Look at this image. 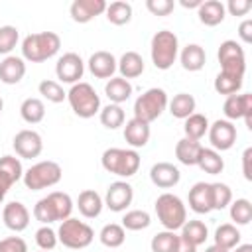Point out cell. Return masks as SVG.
I'll return each mask as SVG.
<instances>
[{
  "label": "cell",
  "instance_id": "6f0895ef",
  "mask_svg": "<svg viewBox=\"0 0 252 252\" xmlns=\"http://www.w3.org/2000/svg\"><path fill=\"white\" fill-rule=\"evenodd\" d=\"M205 252H230V250H224V248H220V246H217V244H211V246L205 248Z\"/></svg>",
  "mask_w": 252,
  "mask_h": 252
},
{
  "label": "cell",
  "instance_id": "7dc6e473",
  "mask_svg": "<svg viewBox=\"0 0 252 252\" xmlns=\"http://www.w3.org/2000/svg\"><path fill=\"white\" fill-rule=\"evenodd\" d=\"M33 219L37 220V222H41V224H51V222H57L55 220V215H53V209H51V205H49V201H47V197H43V199H39L35 205H33Z\"/></svg>",
  "mask_w": 252,
  "mask_h": 252
},
{
  "label": "cell",
  "instance_id": "4fadbf2b",
  "mask_svg": "<svg viewBox=\"0 0 252 252\" xmlns=\"http://www.w3.org/2000/svg\"><path fill=\"white\" fill-rule=\"evenodd\" d=\"M132 199H134L132 185L124 179H118L106 187L102 201H104V207H108L112 213H122L132 205Z\"/></svg>",
  "mask_w": 252,
  "mask_h": 252
},
{
  "label": "cell",
  "instance_id": "8fae6325",
  "mask_svg": "<svg viewBox=\"0 0 252 252\" xmlns=\"http://www.w3.org/2000/svg\"><path fill=\"white\" fill-rule=\"evenodd\" d=\"M55 75H57L59 83H67V85L81 83V79L85 75V61L81 59L79 53L67 51L55 63Z\"/></svg>",
  "mask_w": 252,
  "mask_h": 252
},
{
  "label": "cell",
  "instance_id": "4dcf8cb0",
  "mask_svg": "<svg viewBox=\"0 0 252 252\" xmlns=\"http://www.w3.org/2000/svg\"><path fill=\"white\" fill-rule=\"evenodd\" d=\"M213 238H215V244H217V246H220V248H224V250H232L234 246L240 244L242 234H240V230H238L236 224H232V222H222L220 226H217Z\"/></svg>",
  "mask_w": 252,
  "mask_h": 252
},
{
  "label": "cell",
  "instance_id": "603a6c76",
  "mask_svg": "<svg viewBox=\"0 0 252 252\" xmlns=\"http://www.w3.org/2000/svg\"><path fill=\"white\" fill-rule=\"evenodd\" d=\"M146 69V63L142 59V55L138 51H126L122 53V57L116 61V71L120 73L122 79L130 81V79H136L144 73Z\"/></svg>",
  "mask_w": 252,
  "mask_h": 252
},
{
  "label": "cell",
  "instance_id": "91938a15",
  "mask_svg": "<svg viewBox=\"0 0 252 252\" xmlns=\"http://www.w3.org/2000/svg\"><path fill=\"white\" fill-rule=\"evenodd\" d=\"M2 108H4V98L0 96V112H2Z\"/></svg>",
  "mask_w": 252,
  "mask_h": 252
},
{
  "label": "cell",
  "instance_id": "f6af8a7d",
  "mask_svg": "<svg viewBox=\"0 0 252 252\" xmlns=\"http://www.w3.org/2000/svg\"><path fill=\"white\" fill-rule=\"evenodd\" d=\"M20 41V32L16 26H0V55H10Z\"/></svg>",
  "mask_w": 252,
  "mask_h": 252
},
{
  "label": "cell",
  "instance_id": "ffe728a7",
  "mask_svg": "<svg viewBox=\"0 0 252 252\" xmlns=\"http://www.w3.org/2000/svg\"><path fill=\"white\" fill-rule=\"evenodd\" d=\"M187 201H189V209L197 215H207L213 211L211 207V183H205V181H197L191 189H189V195H187Z\"/></svg>",
  "mask_w": 252,
  "mask_h": 252
},
{
  "label": "cell",
  "instance_id": "d6a6232c",
  "mask_svg": "<svg viewBox=\"0 0 252 252\" xmlns=\"http://www.w3.org/2000/svg\"><path fill=\"white\" fill-rule=\"evenodd\" d=\"M20 116L28 124H39L45 118V104L37 96H30L20 104Z\"/></svg>",
  "mask_w": 252,
  "mask_h": 252
},
{
  "label": "cell",
  "instance_id": "bcb514c9",
  "mask_svg": "<svg viewBox=\"0 0 252 252\" xmlns=\"http://www.w3.org/2000/svg\"><path fill=\"white\" fill-rule=\"evenodd\" d=\"M57 230H53L49 224H41L35 230V244L39 246V250H47L51 252L57 246Z\"/></svg>",
  "mask_w": 252,
  "mask_h": 252
},
{
  "label": "cell",
  "instance_id": "44dd1931",
  "mask_svg": "<svg viewBox=\"0 0 252 252\" xmlns=\"http://www.w3.org/2000/svg\"><path fill=\"white\" fill-rule=\"evenodd\" d=\"M26 75V61L18 55H6L0 61V83L18 85Z\"/></svg>",
  "mask_w": 252,
  "mask_h": 252
},
{
  "label": "cell",
  "instance_id": "94428289",
  "mask_svg": "<svg viewBox=\"0 0 252 252\" xmlns=\"http://www.w3.org/2000/svg\"><path fill=\"white\" fill-rule=\"evenodd\" d=\"M39 252H47V250H39Z\"/></svg>",
  "mask_w": 252,
  "mask_h": 252
},
{
  "label": "cell",
  "instance_id": "7bdbcfd3",
  "mask_svg": "<svg viewBox=\"0 0 252 252\" xmlns=\"http://www.w3.org/2000/svg\"><path fill=\"white\" fill-rule=\"evenodd\" d=\"M230 201H232V191L226 183H220V181L211 183V207H213V211L226 209L230 205Z\"/></svg>",
  "mask_w": 252,
  "mask_h": 252
},
{
  "label": "cell",
  "instance_id": "f35d334b",
  "mask_svg": "<svg viewBox=\"0 0 252 252\" xmlns=\"http://www.w3.org/2000/svg\"><path fill=\"white\" fill-rule=\"evenodd\" d=\"M122 228L124 230H132V232H138V230H144L152 224V217L148 211H142V209H132V211H126L124 217H122Z\"/></svg>",
  "mask_w": 252,
  "mask_h": 252
},
{
  "label": "cell",
  "instance_id": "4316f807",
  "mask_svg": "<svg viewBox=\"0 0 252 252\" xmlns=\"http://www.w3.org/2000/svg\"><path fill=\"white\" fill-rule=\"evenodd\" d=\"M24 177L22 159L16 156H2L0 158V181L8 187H12L16 181Z\"/></svg>",
  "mask_w": 252,
  "mask_h": 252
},
{
  "label": "cell",
  "instance_id": "d6986e66",
  "mask_svg": "<svg viewBox=\"0 0 252 252\" xmlns=\"http://www.w3.org/2000/svg\"><path fill=\"white\" fill-rule=\"evenodd\" d=\"M150 136H152L150 124H146V122H142L134 116L124 122V140L132 150L144 148L150 142Z\"/></svg>",
  "mask_w": 252,
  "mask_h": 252
},
{
  "label": "cell",
  "instance_id": "f907efd6",
  "mask_svg": "<svg viewBox=\"0 0 252 252\" xmlns=\"http://www.w3.org/2000/svg\"><path fill=\"white\" fill-rule=\"evenodd\" d=\"M252 8L250 0H228V4H224V10L230 16H246Z\"/></svg>",
  "mask_w": 252,
  "mask_h": 252
},
{
  "label": "cell",
  "instance_id": "ab89813d",
  "mask_svg": "<svg viewBox=\"0 0 252 252\" xmlns=\"http://www.w3.org/2000/svg\"><path fill=\"white\" fill-rule=\"evenodd\" d=\"M242 79L244 77H236V75H228V73H219L215 77V91L219 94H224V96H230V94H238V91L242 89Z\"/></svg>",
  "mask_w": 252,
  "mask_h": 252
},
{
  "label": "cell",
  "instance_id": "60d3db41",
  "mask_svg": "<svg viewBox=\"0 0 252 252\" xmlns=\"http://www.w3.org/2000/svg\"><path fill=\"white\" fill-rule=\"evenodd\" d=\"M230 220H232V224H236V226H244V224H248L250 220H252V203L248 201V199H234V201H230Z\"/></svg>",
  "mask_w": 252,
  "mask_h": 252
},
{
  "label": "cell",
  "instance_id": "e0dca14e",
  "mask_svg": "<svg viewBox=\"0 0 252 252\" xmlns=\"http://www.w3.org/2000/svg\"><path fill=\"white\" fill-rule=\"evenodd\" d=\"M104 10H106L104 0H75L69 6V14L77 24H89L96 16L104 14Z\"/></svg>",
  "mask_w": 252,
  "mask_h": 252
},
{
  "label": "cell",
  "instance_id": "cb8c5ba5",
  "mask_svg": "<svg viewBox=\"0 0 252 252\" xmlns=\"http://www.w3.org/2000/svg\"><path fill=\"white\" fill-rule=\"evenodd\" d=\"M75 207L79 209V213H81L85 219H96V217L102 213L104 201H102V197H100L94 189H85V191L79 193Z\"/></svg>",
  "mask_w": 252,
  "mask_h": 252
},
{
  "label": "cell",
  "instance_id": "52a82bcc",
  "mask_svg": "<svg viewBox=\"0 0 252 252\" xmlns=\"http://www.w3.org/2000/svg\"><path fill=\"white\" fill-rule=\"evenodd\" d=\"M167 102H169L167 93L159 87H152L134 100V118L146 124H152L163 114V110L167 108Z\"/></svg>",
  "mask_w": 252,
  "mask_h": 252
},
{
  "label": "cell",
  "instance_id": "ee69618b",
  "mask_svg": "<svg viewBox=\"0 0 252 252\" xmlns=\"http://www.w3.org/2000/svg\"><path fill=\"white\" fill-rule=\"evenodd\" d=\"M177 238H179V234H175L173 230H161L152 236L150 248H152V252H175Z\"/></svg>",
  "mask_w": 252,
  "mask_h": 252
},
{
  "label": "cell",
  "instance_id": "ac0fdd59",
  "mask_svg": "<svg viewBox=\"0 0 252 252\" xmlns=\"http://www.w3.org/2000/svg\"><path fill=\"white\" fill-rule=\"evenodd\" d=\"M87 65H89V71H91L96 79H106V81H108V79H112L114 73H116V57H114L110 51H104V49L94 51V53L89 57Z\"/></svg>",
  "mask_w": 252,
  "mask_h": 252
},
{
  "label": "cell",
  "instance_id": "1f68e13d",
  "mask_svg": "<svg viewBox=\"0 0 252 252\" xmlns=\"http://www.w3.org/2000/svg\"><path fill=\"white\" fill-rule=\"evenodd\" d=\"M197 165H199L201 171H205L209 175H219L224 169V159L220 158V154L217 150L203 146V150L199 154V159H197Z\"/></svg>",
  "mask_w": 252,
  "mask_h": 252
},
{
  "label": "cell",
  "instance_id": "d4e9b609",
  "mask_svg": "<svg viewBox=\"0 0 252 252\" xmlns=\"http://www.w3.org/2000/svg\"><path fill=\"white\" fill-rule=\"evenodd\" d=\"M197 16H199V22L203 26L215 28V26L222 24L226 10H224V4L220 0H203V4L197 8Z\"/></svg>",
  "mask_w": 252,
  "mask_h": 252
},
{
  "label": "cell",
  "instance_id": "f546056e",
  "mask_svg": "<svg viewBox=\"0 0 252 252\" xmlns=\"http://www.w3.org/2000/svg\"><path fill=\"white\" fill-rule=\"evenodd\" d=\"M201 150H203L201 142L181 138V140L175 144V158H177V161L183 163V165H197V159H199Z\"/></svg>",
  "mask_w": 252,
  "mask_h": 252
},
{
  "label": "cell",
  "instance_id": "2e32d148",
  "mask_svg": "<svg viewBox=\"0 0 252 252\" xmlns=\"http://www.w3.org/2000/svg\"><path fill=\"white\" fill-rule=\"evenodd\" d=\"M150 179L159 189H171L181 181V171L169 161H158L150 167Z\"/></svg>",
  "mask_w": 252,
  "mask_h": 252
},
{
  "label": "cell",
  "instance_id": "680465c9",
  "mask_svg": "<svg viewBox=\"0 0 252 252\" xmlns=\"http://www.w3.org/2000/svg\"><path fill=\"white\" fill-rule=\"evenodd\" d=\"M8 191H10V187H8V185H4V183L0 181V203L4 201V197H6V193H8Z\"/></svg>",
  "mask_w": 252,
  "mask_h": 252
},
{
  "label": "cell",
  "instance_id": "7c38bea8",
  "mask_svg": "<svg viewBox=\"0 0 252 252\" xmlns=\"http://www.w3.org/2000/svg\"><path fill=\"white\" fill-rule=\"evenodd\" d=\"M222 112H224L226 120H230V122L242 118L246 128L252 130V94L250 93L226 96V100L222 104Z\"/></svg>",
  "mask_w": 252,
  "mask_h": 252
},
{
  "label": "cell",
  "instance_id": "f5cc1de1",
  "mask_svg": "<svg viewBox=\"0 0 252 252\" xmlns=\"http://www.w3.org/2000/svg\"><path fill=\"white\" fill-rule=\"evenodd\" d=\"M250 159H252V148H246L242 154V173L248 181H252V169H250Z\"/></svg>",
  "mask_w": 252,
  "mask_h": 252
},
{
  "label": "cell",
  "instance_id": "9c48e42d",
  "mask_svg": "<svg viewBox=\"0 0 252 252\" xmlns=\"http://www.w3.org/2000/svg\"><path fill=\"white\" fill-rule=\"evenodd\" d=\"M217 57H219L220 71L222 73L244 77V71H246V55H244V47L236 39H224L219 45Z\"/></svg>",
  "mask_w": 252,
  "mask_h": 252
},
{
  "label": "cell",
  "instance_id": "db71d44e",
  "mask_svg": "<svg viewBox=\"0 0 252 252\" xmlns=\"http://www.w3.org/2000/svg\"><path fill=\"white\" fill-rule=\"evenodd\" d=\"M175 252H197V246H195V244H191L189 240H185L183 236H179V238H177Z\"/></svg>",
  "mask_w": 252,
  "mask_h": 252
},
{
  "label": "cell",
  "instance_id": "816d5d0a",
  "mask_svg": "<svg viewBox=\"0 0 252 252\" xmlns=\"http://www.w3.org/2000/svg\"><path fill=\"white\" fill-rule=\"evenodd\" d=\"M238 37L242 43H250L252 41V20H242L238 26Z\"/></svg>",
  "mask_w": 252,
  "mask_h": 252
},
{
  "label": "cell",
  "instance_id": "e575fe53",
  "mask_svg": "<svg viewBox=\"0 0 252 252\" xmlns=\"http://www.w3.org/2000/svg\"><path fill=\"white\" fill-rule=\"evenodd\" d=\"M207 130H209V120L201 112H193L191 116H187L183 120V132H185V138L187 140L199 142L207 134Z\"/></svg>",
  "mask_w": 252,
  "mask_h": 252
},
{
  "label": "cell",
  "instance_id": "7402d4cb",
  "mask_svg": "<svg viewBox=\"0 0 252 252\" xmlns=\"http://www.w3.org/2000/svg\"><path fill=\"white\" fill-rule=\"evenodd\" d=\"M177 57H179L181 67H183L185 71H189V73L201 71V69L205 67V63H207V51H205V47H201L199 43H187V45L179 51Z\"/></svg>",
  "mask_w": 252,
  "mask_h": 252
},
{
  "label": "cell",
  "instance_id": "7a4b0ae2",
  "mask_svg": "<svg viewBox=\"0 0 252 252\" xmlns=\"http://www.w3.org/2000/svg\"><path fill=\"white\" fill-rule=\"evenodd\" d=\"M100 163L104 171L128 179L140 169V154L132 148H108L102 152Z\"/></svg>",
  "mask_w": 252,
  "mask_h": 252
},
{
  "label": "cell",
  "instance_id": "277c9868",
  "mask_svg": "<svg viewBox=\"0 0 252 252\" xmlns=\"http://www.w3.org/2000/svg\"><path fill=\"white\" fill-rule=\"evenodd\" d=\"M156 215H158V220L161 222L163 230H179L185 220H187V207L185 203L181 201V197L165 191L161 193L158 199H156Z\"/></svg>",
  "mask_w": 252,
  "mask_h": 252
},
{
  "label": "cell",
  "instance_id": "3957f363",
  "mask_svg": "<svg viewBox=\"0 0 252 252\" xmlns=\"http://www.w3.org/2000/svg\"><path fill=\"white\" fill-rule=\"evenodd\" d=\"M179 55V39L169 30H159L154 33L150 41V57L156 69L167 71L173 67Z\"/></svg>",
  "mask_w": 252,
  "mask_h": 252
},
{
  "label": "cell",
  "instance_id": "c3c4849f",
  "mask_svg": "<svg viewBox=\"0 0 252 252\" xmlns=\"http://www.w3.org/2000/svg\"><path fill=\"white\" fill-rule=\"evenodd\" d=\"M146 8L154 16H169L175 8L173 0H146Z\"/></svg>",
  "mask_w": 252,
  "mask_h": 252
},
{
  "label": "cell",
  "instance_id": "b9f144b4",
  "mask_svg": "<svg viewBox=\"0 0 252 252\" xmlns=\"http://www.w3.org/2000/svg\"><path fill=\"white\" fill-rule=\"evenodd\" d=\"M37 91L39 94L47 100V102H63L67 98V93L63 89V85L59 81H53V79H43L39 85H37Z\"/></svg>",
  "mask_w": 252,
  "mask_h": 252
},
{
  "label": "cell",
  "instance_id": "836d02e7",
  "mask_svg": "<svg viewBox=\"0 0 252 252\" xmlns=\"http://www.w3.org/2000/svg\"><path fill=\"white\" fill-rule=\"evenodd\" d=\"M179 230H181L179 236H183L185 240H189V242L195 244L197 248H199L201 244H205V240L209 238V228H207V224H205L203 220H199V219L185 220V224H183Z\"/></svg>",
  "mask_w": 252,
  "mask_h": 252
},
{
  "label": "cell",
  "instance_id": "30bf717a",
  "mask_svg": "<svg viewBox=\"0 0 252 252\" xmlns=\"http://www.w3.org/2000/svg\"><path fill=\"white\" fill-rule=\"evenodd\" d=\"M207 136H209L211 148L220 154V152L230 150V148L236 144L238 132H236L234 122H230V120H226V118H222V120L219 118V120H215L213 124H209Z\"/></svg>",
  "mask_w": 252,
  "mask_h": 252
},
{
  "label": "cell",
  "instance_id": "11a10c76",
  "mask_svg": "<svg viewBox=\"0 0 252 252\" xmlns=\"http://www.w3.org/2000/svg\"><path fill=\"white\" fill-rule=\"evenodd\" d=\"M203 4V0H179V6H183V8H187V10H191V8H199Z\"/></svg>",
  "mask_w": 252,
  "mask_h": 252
},
{
  "label": "cell",
  "instance_id": "ba28073f",
  "mask_svg": "<svg viewBox=\"0 0 252 252\" xmlns=\"http://www.w3.org/2000/svg\"><path fill=\"white\" fill-rule=\"evenodd\" d=\"M57 240L65 248L83 250V248L91 246V242L94 240V230L85 220H79L75 217H69V219L61 220V224L57 228Z\"/></svg>",
  "mask_w": 252,
  "mask_h": 252
},
{
  "label": "cell",
  "instance_id": "484cf974",
  "mask_svg": "<svg viewBox=\"0 0 252 252\" xmlns=\"http://www.w3.org/2000/svg\"><path fill=\"white\" fill-rule=\"evenodd\" d=\"M132 93H134L132 83L126 81V79H122V77H112V79H108L106 85H104V94L108 96V100H110L112 104H122V102H126V100L132 96Z\"/></svg>",
  "mask_w": 252,
  "mask_h": 252
},
{
  "label": "cell",
  "instance_id": "681fc988",
  "mask_svg": "<svg viewBox=\"0 0 252 252\" xmlns=\"http://www.w3.org/2000/svg\"><path fill=\"white\" fill-rule=\"evenodd\" d=\"M0 252H28V244L22 236H8L0 240Z\"/></svg>",
  "mask_w": 252,
  "mask_h": 252
},
{
  "label": "cell",
  "instance_id": "d590c367",
  "mask_svg": "<svg viewBox=\"0 0 252 252\" xmlns=\"http://www.w3.org/2000/svg\"><path fill=\"white\" fill-rule=\"evenodd\" d=\"M104 14H106V20L112 26H126L132 20V4L124 2V0L110 2V4H106Z\"/></svg>",
  "mask_w": 252,
  "mask_h": 252
},
{
  "label": "cell",
  "instance_id": "8d00e7d4",
  "mask_svg": "<svg viewBox=\"0 0 252 252\" xmlns=\"http://www.w3.org/2000/svg\"><path fill=\"white\" fill-rule=\"evenodd\" d=\"M98 240L106 248H120L124 244V240H126V230L118 222H108V224H104L100 228Z\"/></svg>",
  "mask_w": 252,
  "mask_h": 252
},
{
  "label": "cell",
  "instance_id": "9f6ffc18",
  "mask_svg": "<svg viewBox=\"0 0 252 252\" xmlns=\"http://www.w3.org/2000/svg\"><path fill=\"white\" fill-rule=\"evenodd\" d=\"M232 252H252V244H238L232 248Z\"/></svg>",
  "mask_w": 252,
  "mask_h": 252
},
{
  "label": "cell",
  "instance_id": "9a60e30c",
  "mask_svg": "<svg viewBox=\"0 0 252 252\" xmlns=\"http://www.w3.org/2000/svg\"><path fill=\"white\" fill-rule=\"evenodd\" d=\"M2 220H4L6 228H10L14 232H22L30 226V211L24 203L10 201L2 209Z\"/></svg>",
  "mask_w": 252,
  "mask_h": 252
},
{
  "label": "cell",
  "instance_id": "5b68a950",
  "mask_svg": "<svg viewBox=\"0 0 252 252\" xmlns=\"http://www.w3.org/2000/svg\"><path fill=\"white\" fill-rule=\"evenodd\" d=\"M67 100L71 110L79 118H93L100 112V96L96 94L94 87L85 81L71 85V89L67 91Z\"/></svg>",
  "mask_w": 252,
  "mask_h": 252
},
{
  "label": "cell",
  "instance_id": "83f0119b",
  "mask_svg": "<svg viewBox=\"0 0 252 252\" xmlns=\"http://www.w3.org/2000/svg\"><path fill=\"white\" fill-rule=\"evenodd\" d=\"M167 108L171 112L173 118H179V120H185L187 116H191L197 108V100L193 94L189 93H177L173 94V98L167 102Z\"/></svg>",
  "mask_w": 252,
  "mask_h": 252
},
{
  "label": "cell",
  "instance_id": "8992f818",
  "mask_svg": "<svg viewBox=\"0 0 252 252\" xmlns=\"http://www.w3.org/2000/svg\"><path fill=\"white\" fill-rule=\"evenodd\" d=\"M61 177H63L61 165L57 161H53V159H43V161L33 163L30 169H26L22 181H24L26 189L41 191V189L57 185L61 181Z\"/></svg>",
  "mask_w": 252,
  "mask_h": 252
},
{
  "label": "cell",
  "instance_id": "f1b7e54d",
  "mask_svg": "<svg viewBox=\"0 0 252 252\" xmlns=\"http://www.w3.org/2000/svg\"><path fill=\"white\" fill-rule=\"evenodd\" d=\"M45 197H47V201H49V205H51V209H53L55 220L61 222V220H65V219L71 217V213H73V209H75V203H73V199H71L69 193L51 191V193H47Z\"/></svg>",
  "mask_w": 252,
  "mask_h": 252
},
{
  "label": "cell",
  "instance_id": "6da1fadb",
  "mask_svg": "<svg viewBox=\"0 0 252 252\" xmlns=\"http://www.w3.org/2000/svg\"><path fill=\"white\" fill-rule=\"evenodd\" d=\"M61 49V37L55 32H37L22 39V59L30 63H41L55 57Z\"/></svg>",
  "mask_w": 252,
  "mask_h": 252
},
{
  "label": "cell",
  "instance_id": "5bb4252c",
  "mask_svg": "<svg viewBox=\"0 0 252 252\" xmlns=\"http://www.w3.org/2000/svg\"><path fill=\"white\" fill-rule=\"evenodd\" d=\"M12 148L16 152V156L20 159H33L41 154L43 150V140L39 136V132L35 130H20L14 140H12Z\"/></svg>",
  "mask_w": 252,
  "mask_h": 252
},
{
  "label": "cell",
  "instance_id": "74e56055",
  "mask_svg": "<svg viewBox=\"0 0 252 252\" xmlns=\"http://www.w3.org/2000/svg\"><path fill=\"white\" fill-rule=\"evenodd\" d=\"M98 120H100V124L104 126V128H108V130H116V128H120V126H124V122H126V114H124V108L120 106V104H106V106H102L100 108V112H98Z\"/></svg>",
  "mask_w": 252,
  "mask_h": 252
}]
</instances>
